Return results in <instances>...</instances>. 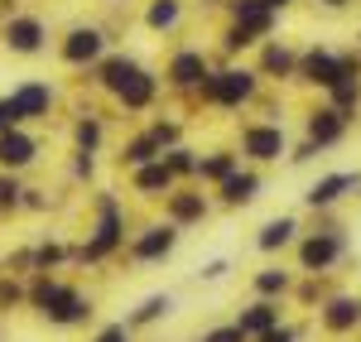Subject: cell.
Segmentation results:
<instances>
[{
  "label": "cell",
  "mask_w": 361,
  "mask_h": 342,
  "mask_svg": "<svg viewBox=\"0 0 361 342\" xmlns=\"http://www.w3.org/2000/svg\"><path fill=\"white\" fill-rule=\"evenodd\" d=\"M29 299H34V309L49 318L54 328H78V323L92 318V299L78 294V289H68V285H58V280H49V275H39V280H34Z\"/></svg>",
  "instance_id": "obj_1"
},
{
  "label": "cell",
  "mask_w": 361,
  "mask_h": 342,
  "mask_svg": "<svg viewBox=\"0 0 361 342\" xmlns=\"http://www.w3.org/2000/svg\"><path fill=\"white\" fill-rule=\"evenodd\" d=\"M250 97H255V73H246V68H226V73L202 78V102H212V106H241Z\"/></svg>",
  "instance_id": "obj_2"
},
{
  "label": "cell",
  "mask_w": 361,
  "mask_h": 342,
  "mask_svg": "<svg viewBox=\"0 0 361 342\" xmlns=\"http://www.w3.org/2000/svg\"><path fill=\"white\" fill-rule=\"evenodd\" d=\"M97 207H102V222H97V231H92V241L78 251V260H106L116 246L126 241V217H121V202H116V198H102Z\"/></svg>",
  "instance_id": "obj_3"
},
{
  "label": "cell",
  "mask_w": 361,
  "mask_h": 342,
  "mask_svg": "<svg viewBox=\"0 0 361 342\" xmlns=\"http://www.w3.org/2000/svg\"><path fill=\"white\" fill-rule=\"evenodd\" d=\"M299 73H304L308 83H318V87H333L337 78H347V73H361V68L352 63V58L328 54V49H308V54H304V68H299Z\"/></svg>",
  "instance_id": "obj_4"
},
{
  "label": "cell",
  "mask_w": 361,
  "mask_h": 342,
  "mask_svg": "<svg viewBox=\"0 0 361 342\" xmlns=\"http://www.w3.org/2000/svg\"><path fill=\"white\" fill-rule=\"evenodd\" d=\"M241 149H246L255 164H270L284 154V130L279 126H246L241 130Z\"/></svg>",
  "instance_id": "obj_5"
},
{
  "label": "cell",
  "mask_w": 361,
  "mask_h": 342,
  "mask_svg": "<svg viewBox=\"0 0 361 342\" xmlns=\"http://www.w3.org/2000/svg\"><path fill=\"white\" fill-rule=\"evenodd\" d=\"M34 159H39V140L34 135H25L20 126L15 130H0V169L15 173V169H29Z\"/></svg>",
  "instance_id": "obj_6"
},
{
  "label": "cell",
  "mask_w": 361,
  "mask_h": 342,
  "mask_svg": "<svg viewBox=\"0 0 361 342\" xmlns=\"http://www.w3.org/2000/svg\"><path fill=\"white\" fill-rule=\"evenodd\" d=\"M337 256H342V236L337 231H318V236H308L304 246H299V260H304V270H313V275L328 270Z\"/></svg>",
  "instance_id": "obj_7"
},
{
  "label": "cell",
  "mask_w": 361,
  "mask_h": 342,
  "mask_svg": "<svg viewBox=\"0 0 361 342\" xmlns=\"http://www.w3.org/2000/svg\"><path fill=\"white\" fill-rule=\"evenodd\" d=\"M347 135V111H337V106H323V111L308 116V145L313 149H323V145H337Z\"/></svg>",
  "instance_id": "obj_8"
},
{
  "label": "cell",
  "mask_w": 361,
  "mask_h": 342,
  "mask_svg": "<svg viewBox=\"0 0 361 342\" xmlns=\"http://www.w3.org/2000/svg\"><path fill=\"white\" fill-rule=\"evenodd\" d=\"M352 188H361V173H328V178H318V183L308 188L304 198H308V207H333V202L347 198Z\"/></svg>",
  "instance_id": "obj_9"
},
{
  "label": "cell",
  "mask_w": 361,
  "mask_h": 342,
  "mask_svg": "<svg viewBox=\"0 0 361 342\" xmlns=\"http://www.w3.org/2000/svg\"><path fill=\"white\" fill-rule=\"evenodd\" d=\"M10 102L20 106V121H34V116H49V106H54V87L49 83H25L10 92Z\"/></svg>",
  "instance_id": "obj_10"
},
{
  "label": "cell",
  "mask_w": 361,
  "mask_h": 342,
  "mask_svg": "<svg viewBox=\"0 0 361 342\" xmlns=\"http://www.w3.org/2000/svg\"><path fill=\"white\" fill-rule=\"evenodd\" d=\"M173 246H178V227H173V222H164V227H149V231L135 241V260H145V265H149V260H164Z\"/></svg>",
  "instance_id": "obj_11"
},
{
  "label": "cell",
  "mask_w": 361,
  "mask_h": 342,
  "mask_svg": "<svg viewBox=\"0 0 361 342\" xmlns=\"http://www.w3.org/2000/svg\"><path fill=\"white\" fill-rule=\"evenodd\" d=\"M236 328H241L246 338H260V333L279 328V304H275V299H260V304H250L246 314L236 318Z\"/></svg>",
  "instance_id": "obj_12"
},
{
  "label": "cell",
  "mask_w": 361,
  "mask_h": 342,
  "mask_svg": "<svg viewBox=\"0 0 361 342\" xmlns=\"http://www.w3.org/2000/svg\"><path fill=\"white\" fill-rule=\"evenodd\" d=\"M260 198V173H226L222 178V202L226 207H246V202Z\"/></svg>",
  "instance_id": "obj_13"
},
{
  "label": "cell",
  "mask_w": 361,
  "mask_h": 342,
  "mask_svg": "<svg viewBox=\"0 0 361 342\" xmlns=\"http://www.w3.org/2000/svg\"><path fill=\"white\" fill-rule=\"evenodd\" d=\"M5 44H10L15 54H39V49H44V25H39V20H10V25H5Z\"/></svg>",
  "instance_id": "obj_14"
},
{
  "label": "cell",
  "mask_w": 361,
  "mask_h": 342,
  "mask_svg": "<svg viewBox=\"0 0 361 342\" xmlns=\"http://www.w3.org/2000/svg\"><path fill=\"white\" fill-rule=\"evenodd\" d=\"M116 97H121V106H126V111H145V106L154 102V78L135 68V73L121 83V92H116Z\"/></svg>",
  "instance_id": "obj_15"
},
{
  "label": "cell",
  "mask_w": 361,
  "mask_h": 342,
  "mask_svg": "<svg viewBox=\"0 0 361 342\" xmlns=\"http://www.w3.org/2000/svg\"><path fill=\"white\" fill-rule=\"evenodd\" d=\"M169 188H173V173L164 169V159H149V164H140V169H135V193L159 198V193H169Z\"/></svg>",
  "instance_id": "obj_16"
},
{
  "label": "cell",
  "mask_w": 361,
  "mask_h": 342,
  "mask_svg": "<svg viewBox=\"0 0 361 342\" xmlns=\"http://www.w3.org/2000/svg\"><path fill=\"white\" fill-rule=\"evenodd\" d=\"M357 323H361V314H357V299H347V294L328 299V309H323V328H328V333H352Z\"/></svg>",
  "instance_id": "obj_17"
},
{
  "label": "cell",
  "mask_w": 361,
  "mask_h": 342,
  "mask_svg": "<svg viewBox=\"0 0 361 342\" xmlns=\"http://www.w3.org/2000/svg\"><path fill=\"white\" fill-rule=\"evenodd\" d=\"M63 58H68V63H92V58H102V34H97V29H73L68 44H63Z\"/></svg>",
  "instance_id": "obj_18"
},
{
  "label": "cell",
  "mask_w": 361,
  "mask_h": 342,
  "mask_svg": "<svg viewBox=\"0 0 361 342\" xmlns=\"http://www.w3.org/2000/svg\"><path fill=\"white\" fill-rule=\"evenodd\" d=\"M164 198H169L173 227H188V222H202L207 217V198H197V193H164Z\"/></svg>",
  "instance_id": "obj_19"
},
{
  "label": "cell",
  "mask_w": 361,
  "mask_h": 342,
  "mask_svg": "<svg viewBox=\"0 0 361 342\" xmlns=\"http://www.w3.org/2000/svg\"><path fill=\"white\" fill-rule=\"evenodd\" d=\"M169 78H173V87H197L207 78V58L202 54H178L169 63Z\"/></svg>",
  "instance_id": "obj_20"
},
{
  "label": "cell",
  "mask_w": 361,
  "mask_h": 342,
  "mask_svg": "<svg viewBox=\"0 0 361 342\" xmlns=\"http://www.w3.org/2000/svg\"><path fill=\"white\" fill-rule=\"evenodd\" d=\"M294 231H299L294 217H275V222H265V227H260L255 246H260V251H284V246L294 241Z\"/></svg>",
  "instance_id": "obj_21"
},
{
  "label": "cell",
  "mask_w": 361,
  "mask_h": 342,
  "mask_svg": "<svg viewBox=\"0 0 361 342\" xmlns=\"http://www.w3.org/2000/svg\"><path fill=\"white\" fill-rule=\"evenodd\" d=\"M275 20V10H265L260 0H236V25L246 29V34H265Z\"/></svg>",
  "instance_id": "obj_22"
},
{
  "label": "cell",
  "mask_w": 361,
  "mask_h": 342,
  "mask_svg": "<svg viewBox=\"0 0 361 342\" xmlns=\"http://www.w3.org/2000/svg\"><path fill=\"white\" fill-rule=\"evenodd\" d=\"M197 173L212 178V183H222L226 173H236V154H231V149H212L207 159H197Z\"/></svg>",
  "instance_id": "obj_23"
},
{
  "label": "cell",
  "mask_w": 361,
  "mask_h": 342,
  "mask_svg": "<svg viewBox=\"0 0 361 342\" xmlns=\"http://www.w3.org/2000/svg\"><path fill=\"white\" fill-rule=\"evenodd\" d=\"M154 154H164V149H159V140H154V135H135V140L126 145V154H121V159H126L130 169H140V164H149Z\"/></svg>",
  "instance_id": "obj_24"
},
{
  "label": "cell",
  "mask_w": 361,
  "mask_h": 342,
  "mask_svg": "<svg viewBox=\"0 0 361 342\" xmlns=\"http://www.w3.org/2000/svg\"><path fill=\"white\" fill-rule=\"evenodd\" d=\"M169 309H173V299H169V294H149L135 314H130V323H154V318H164Z\"/></svg>",
  "instance_id": "obj_25"
},
{
  "label": "cell",
  "mask_w": 361,
  "mask_h": 342,
  "mask_svg": "<svg viewBox=\"0 0 361 342\" xmlns=\"http://www.w3.org/2000/svg\"><path fill=\"white\" fill-rule=\"evenodd\" d=\"M130 73H135V63H130L126 54H121V58H111V63L102 68V87H111V92H121V83H126Z\"/></svg>",
  "instance_id": "obj_26"
},
{
  "label": "cell",
  "mask_w": 361,
  "mask_h": 342,
  "mask_svg": "<svg viewBox=\"0 0 361 342\" xmlns=\"http://www.w3.org/2000/svg\"><path fill=\"white\" fill-rule=\"evenodd\" d=\"M164 159V169L178 178V173H197V159H193V149H183V145H173L169 154H159Z\"/></svg>",
  "instance_id": "obj_27"
},
{
  "label": "cell",
  "mask_w": 361,
  "mask_h": 342,
  "mask_svg": "<svg viewBox=\"0 0 361 342\" xmlns=\"http://www.w3.org/2000/svg\"><path fill=\"white\" fill-rule=\"evenodd\" d=\"M73 135H78V149H82V154H97V145H102V121H92V116H82Z\"/></svg>",
  "instance_id": "obj_28"
},
{
  "label": "cell",
  "mask_w": 361,
  "mask_h": 342,
  "mask_svg": "<svg viewBox=\"0 0 361 342\" xmlns=\"http://www.w3.org/2000/svg\"><path fill=\"white\" fill-rule=\"evenodd\" d=\"M145 20H149V29H169L173 20H178V0H154Z\"/></svg>",
  "instance_id": "obj_29"
},
{
  "label": "cell",
  "mask_w": 361,
  "mask_h": 342,
  "mask_svg": "<svg viewBox=\"0 0 361 342\" xmlns=\"http://www.w3.org/2000/svg\"><path fill=\"white\" fill-rule=\"evenodd\" d=\"M255 289H260L265 299H270V294H284V289H289V275H284V270H260V275H255Z\"/></svg>",
  "instance_id": "obj_30"
},
{
  "label": "cell",
  "mask_w": 361,
  "mask_h": 342,
  "mask_svg": "<svg viewBox=\"0 0 361 342\" xmlns=\"http://www.w3.org/2000/svg\"><path fill=\"white\" fill-rule=\"evenodd\" d=\"M265 68H270V73H289V68H294V54H289V49H265Z\"/></svg>",
  "instance_id": "obj_31"
},
{
  "label": "cell",
  "mask_w": 361,
  "mask_h": 342,
  "mask_svg": "<svg viewBox=\"0 0 361 342\" xmlns=\"http://www.w3.org/2000/svg\"><path fill=\"white\" fill-rule=\"evenodd\" d=\"M202 342H250V338L241 333V328H236V323H222V328H212V333H207Z\"/></svg>",
  "instance_id": "obj_32"
},
{
  "label": "cell",
  "mask_w": 361,
  "mask_h": 342,
  "mask_svg": "<svg viewBox=\"0 0 361 342\" xmlns=\"http://www.w3.org/2000/svg\"><path fill=\"white\" fill-rule=\"evenodd\" d=\"M58 260H63V246H54V241H44V246L34 251V265H39V270H49V265H58Z\"/></svg>",
  "instance_id": "obj_33"
},
{
  "label": "cell",
  "mask_w": 361,
  "mask_h": 342,
  "mask_svg": "<svg viewBox=\"0 0 361 342\" xmlns=\"http://www.w3.org/2000/svg\"><path fill=\"white\" fill-rule=\"evenodd\" d=\"M15 126H20V106L10 97H0V130H15Z\"/></svg>",
  "instance_id": "obj_34"
},
{
  "label": "cell",
  "mask_w": 361,
  "mask_h": 342,
  "mask_svg": "<svg viewBox=\"0 0 361 342\" xmlns=\"http://www.w3.org/2000/svg\"><path fill=\"white\" fill-rule=\"evenodd\" d=\"M20 193H25V188H20L15 178H0V207H15V202H20Z\"/></svg>",
  "instance_id": "obj_35"
},
{
  "label": "cell",
  "mask_w": 361,
  "mask_h": 342,
  "mask_svg": "<svg viewBox=\"0 0 361 342\" xmlns=\"http://www.w3.org/2000/svg\"><path fill=\"white\" fill-rule=\"evenodd\" d=\"M97 342H130V328H126V323H111V328L97 333Z\"/></svg>",
  "instance_id": "obj_36"
},
{
  "label": "cell",
  "mask_w": 361,
  "mask_h": 342,
  "mask_svg": "<svg viewBox=\"0 0 361 342\" xmlns=\"http://www.w3.org/2000/svg\"><path fill=\"white\" fill-rule=\"evenodd\" d=\"M15 299H25V289L15 280H0V304H15Z\"/></svg>",
  "instance_id": "obj_37"
},
{
  "label": "cell",
  "mask_w": 361,
  "mask_h": 342,
  "mask_svg": "<svg viewBox=\"0 0 361 342\" xmlns=\"http://www.w3.org/2000/svg\"><path fill=\"white\" fill-rule=\"evenodd\" d=\"M255 342H294V333L289 328H270V333H260Z\"/></svg>",
  "instance_id": "obj_38"
},
{
  "label": "cell",
  "mask_w": 361,
  "mask_h": 342,
  "mask_svg": "<svg viewBox=\"0 0 361 342\" xmlns=\"http://www.w3.org/2000/svg\"><path fill=\"white\" fill-rule=\"evenodd\" d=\"M226 270H231V265H226V260H212V265H207V270H202V280H222Z\"/></svg>",
  "instance_id": "obj_39"
},
{
  "label": "cell",
  "mask_w": 361,
  "mask_h": 342,
  "mask_svg": "<svg viewBox=\"0 0 361 342\" xmlns=\"http://www.w3.org/2000/svg\"><path fill=\"white\" fill-rule=\"evenodd\" d=\"M260 5H265V10H284L289 0H260Z\"/></svg>",
  "instance_id": "obj_40"
},
{
  "label": "cell",
  "mask_w": 361,
  "mask_h": 342,
  "mask_svg": "<svg viewBox=\"0 0 361 342\" xmlns=\"http://www.w3.org/2000/svg\"><path fill=\"white\" fill-rule=\"evenodd\" d=\"M328 5H347V0H328Z\"/></svg>",
  "instance_id": "obj_41"
},
{
  "label": "cell",
  "mask_w": 361,
  "mask_h": 342,
  "mask_svg": "<svg viewBox=\"0 0 361 342\" xmlns=\"http://www.w3.org/2000/svg\"><path fill=\"white\" fill-rule=\"evenodd\" d=\"M357 314H361V304H357Z\"/></svg>",
  "instance_id": "obj_42"
}]
</instances>
